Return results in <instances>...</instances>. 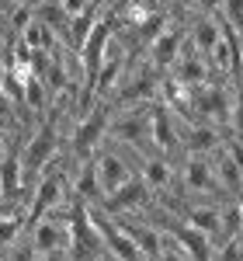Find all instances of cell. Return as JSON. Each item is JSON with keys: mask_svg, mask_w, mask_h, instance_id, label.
<instances>
[{"mask_svg": "<svg viewBox=\"0 0 243 261\" xmlns=\"http://www.w3.org/2000/svg\"><path fill=\"white\" fill-rule=\"evenodd\" d=\"M90 216L98 223V233H101V241H104L108 261H146L142 251L136 247V241H132V233L125 230V223L115 213H108L104 205H90Z\"/></svg>", "mask_w": 243, "mask_h": 261, "instance_id": "obj_2", "label": "cell"}, {"mask_svg": "<svg viewBox=\"0 0 243 261\" xmlns=\"http://www.w3.org/2000/svg\"><path fill=\"white\" fill-rule=\"evenodd\" d=\"M111 119H115V101L98 98L83 115L73 119V129L66 136V150L73 161H87L104 146L108 133H111Z\"/></svg>", "mask_w": 243, "mask_h": 261, "instance_id": "obj_1", "label": "cell"}, {"mask_svg": "<svg viewBox=\"0 0 243 261\" xmlns=\"http://www.w3.org/2000/svg\"><path fill=\"white\" fill-rule=\"evenodd\" d=\"M223 21L243 32V0H223Z\"/></svg>", "mask_w": 243, "mask_h": 261, "instance_id": "obj_13", "label": "cell"}, {"mask_svg": "<svg viewBox=\"0 0 243 261\" xmlns=\"http://www.w3.org/2000/svg\"><path fill=\"white\" fill-rule=\"evenodd\" d=\"M229 133L243 140V87H236V94H233V115H229Z\"/></svg>", "mask_w": 243, "mask_h": 261, "instance_id": "obj_12", "label": "cell"}, {"mask_svg": "<svg viewBox=\"0 0 243 261\" xmlns=\"http://www.w3.org/2000/svg\"><path fill=\"white\" fill-rule=\"evenodd\" d=\"M191 7V18L195 14H212V18H223V0H184Z\"/></svg>", "mask_w": 243, "mask_h": 261, "instance_id": "obj_14", "label": "cell"}, {"mask_svg": "<svg viewBox=\"0 0 243 261\" xmlns=\"http://www.w3.org/2000/svg\"><path fill=\"white\" fill-rule=\"evenodd\" d=\"M98 4H101V7H111V4H115V0H98Z\"/></svg>", "mask_w": 243, "mask_h": 261, "instance_id": "obj_16", "label": "cell"}, {"mask_svg": "<svg viewBox=\"0 0 243 261\" xmlns=\"http://www.w3.org/2000/svg\"><path fill=\"white\" fill-rule=\"evenodd\" d=\"M136 164H139V161H132L118 143H115V146H101V150L94 153V167H98V181H101V192H104V195L118 192L125 181L136 178Z\"/></svg>", "mask_w": 243, "mask_h": 261, "instance_id": "obj_4", "label": "cell"}, {"mask_svg": "<svg viewBox=\"0 0 243 261\" xmlns=\"http://www.w3.org/2000/svg\"><path fill=\"white\" fill-rule=\"evenodd\" d=\"M139 174L146 178V185L153 188V195L163 199V192L177 181V167H174L170 157H163V153H146L142 164H139Z\"/></svg>", "mask_w": 243, "mask_h": 261, "instance_id": "obj_9", "label": "cell"}, {"mask_svg": "<svg viewBox=\"0 0 243 261\" xmlns=\"http://www.w3.org/2000/svg\"><path fill=\"white\" fill-rule=\"evenodd\" d=\"M7 7H18V4H28V0H4Z\"/></svg>", "mask_w": 243, "mask_h": 261, "instance_id": "obj_15", "label": "cell"}, {"mask_svg": "<svg viewBox=\"0 0 243 261\" xmlns=\"http://www.w3.org/2000/svg\"><path fill=\"white\" fill-rule=\"evenodd\" d=\"M170 77H174V81H181V84H188V87H205L208 81H216V77H212L208 60H205V56L195 49V45H191V42L181 49V56H177V63H174Z\"/></svg>", "mask_w": 243, "mask_h": 261, "instance_id": "obj_8", "label": "cell"}, {"mask_svg": "<svg viewBox=\"0 0 243 261\" xmlns=\"http://www.w3.org/2000/svg\"><path fill=\"white\" fill-rule=\"evenodd\" d=\"M216 261H243V233L219 244L216 247Z\"/></svg>", "mask_w": 243, "mask_h": 261, "instance_id": "obj_10", "label": "cell"}, {"mask_svg": "<svg viewBox=\"0 0 243 261\" xmlns=\"http://www.w3.org/2000/svg\"><path fill=\"white\" fill-rule=\"evenodd\" d=\"M24 237L32 241L35 254H52V251H66V254H70V220H52V216H45V220L32 223Z\"/></svg>", "mask_w": 243, "mask_h": 261, "instance_id": "obj_7", "label": "cell"}, {"mask_svg": "<svg viewBox=\"0 0 243 261\" xmlns=\"http://www.w3.org/2000/svg\"><path fill=\"white\" fill-rule=\"evenodd\" d=\"M177 188H181L184 195H223L219 178H216V167H212V157L184 153L181 167H177Z\"/></svg>", "mask_w": 243, "mask_h": 261, "instance_id": "obj_5", "label": "cell"}, {"mask_svg": "<svg viewBox=\"0 0 243 261\" xmlns=\"http://www.w3.org/2000/svg\"><path fill=\"white\" fill-rule=\"evenodd\" d=\"M157 199L153 195V188L146 185V178L142 174H136L132 181H125L118 192H111V195H104V209L108 213H115V216H136V213H142L149 202Z\"/></svg>", "mask_w": 243, "mask_h": 261, "instance_id": "obj_6", "label": "cell"}, {"mask_svg": "<svg viewBox=\"0 0 243 261\" xmlns=\"http://www.w3.org/2000/svg\"><path fill=\"white\" fill-rule=\"evenodd\" d=\"M157 261H191V258L181 251V244L174 241V233L163 230V247H160V258H157Z\"/></svg>", "mask_w": 243, "mask_h": 261, "instance_id": "obj_11", "label": "cell"}, {"mask_svg": "<svg viewBox=\"0 0 243 261\" xmlns=\"http://www.w3.org/2000/svg\"><path fill=\"white\" fill-rule=\"evenodd\" d=\"M188 28H191V24L181 21V18H170L163 24V32L149 42V49H146V60H149L153 70H160V73H170V70H174L181 49L188 45Z\"/></svg>", "mask_w": 243, "mask_h": 261, "instance_id": "obj_3", "label": "cell"}]
</instances>
